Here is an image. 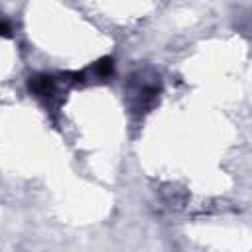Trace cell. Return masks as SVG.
<instances>
[{
    "label": "cell",
    "mask_w": 252,
    "mask_h": 252,
    "mask_svg": "<svg viewBox=\"0 0 252 252\" xmlns=\"http://www.w3.org/2000/svg\"><path fill=\"white\" fill-rule=\"evenodd\" d=\"M159 94V77H148L146 73H138L128 83V98L134 110L146 112L154 106Z\"/></svg>",
    "instance_id": "cell-1"
},
{
    "label": "cell",
    "mask_w": 252,
    "mask_h": 252,
    "mask_svg": "<svg viewBox=\"0 0 252 252\" xmlns=\"http://www.w3.org/2000/svg\"><path fill=\"white\" fill-rule=\"evenodd\" d=\"M28 89H30L35 96H49V94H53L55 79L49 77V75H35V77H30Z\"/></svg>",
    "instance_id": "cell-2"
},
{
    "label": "cell",
    "mask_w": 252,
    "mask_h": 252,
    "mask_svg": "<svg viewBox=\"0 0 252 252\" xmlns=\"http://www.w3.org/2000/svg\"><path fill=\"white\" fill-rule=\"evenodd\" d=\"M93 75L96 77V79H100V81H104V79H108L112 73H114V63H112V59L110 57H104V59H100V61H96L94 65H93Z\"/></svg>",
    "instance_id": "cell-3"
},
{
    "label": "cell",
    "mask_w": 252,
    "mask_h": 252,
    "mask_svg": "<svg viewBox=\"0 0 252 252\" xmlns=\"http://www.w3.org/2000/svg\"><path fill=\"white\" fill-rule=\"evenodd\" d=\"M0 35H10V26L0 20Z\"/></svg>",
    "instance_id": "cell-4"
}]
</instances>
